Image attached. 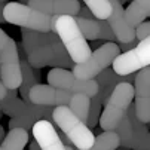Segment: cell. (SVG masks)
Wrapping results in <instances>:
<instances>
[{
  "instance_id": "obj_26",
  "label": "cell",
  "mask_w": 150,
  "mask_h": 150,
  "mask_svg": "<svg viewBox=\"0 0 150 150\" xmlns=\"http://www.w3.org/2000/svg\"><path fill=\"white\" fill-rule=\"evenodd\" d=\"M135 34H137L138 40H143V39L149 37L150 36V21H149V23H144V21H143L140 25H137L135 27Z\"/></svg>"
},
{
  "instance_id": "obj_15",
  "label": "cell",
  "mask_w": 150,
  "mask_h": 150,
  "mask_svg": "<svg viewBox=\"0 0 150 150\" xmlns=\"http://www.w3.org/2000/svg\"><path fill=\"white\" fill-rule=\"evenodd\" d=\"M39 104H27L23 98L16 97V89H8V94L3 100H0V112L11 116V117H18L27 115L33 110H36Z\"/></svg>"
},
{
  "instance_id": "obj_30",
  "label": "cell",
  "mask_w": 150,
  "mask_h": 150,
  "mask_svg": "<svg viewBox=\"0 0 150 150\" xmlns=\"http://www.w3.org/2000/svg\"><path fill=\"white\" fill-rule=\"evenodd\" d=\"M59 138L62 140V143H64V144H66V146H67V144H73V143H71V140H70V138H69V137H67L66 134H64L62 131L59 132Z\"/></svg>"
},
{
  "instance_id": "obj_7",
  "label": "cell",
  "mask_w": 150,
  "mask_h": 150,
  "mask_svg": "<svg viewBox=\"0 0 150 150\" xmlns=\"http://www.w3.org/2000/svg\"><path fill=\"white\" fill-rule=\"evenodd\" d=\"M120 48L115 42H107V43L101 45L95 52H92L88 59L83 62H77L73 66V74L79 79L85 80H92L95 79L103 70L110 67L116 57L119 55Z\"/></svg>"
},
{
  "instance_id": "obj_27",
  "label": "cell",
  "mask_w": 150,
  "mask_h": 150,
  "mask_svg": "<svg viewBox=\"0 0 150 150\" xmlns=\"http://www.w3.org/2000/svg\"><path fill=\"white\" fill-rule=\"evenodd\" d=\"M77 15H79V16H83V18H91V19H94V18H95V15L91 12V9H89L88 6H82Z\"/></svg>"
},
{
  "instance_id": "obj_37",
  "label": "cell",
  "mask_w": 150,
  "mask_h": 150,
  "mask_svg": "<svg viewBox=\"0 0 150 150\" xmlns=\"http://www.w3.org/2000/svg\"><path fill=\"white\" fill-rule=\"evenodd\" d=\"M24 2H28V0H24Z\"/></svg>"
},
{
  "instance_id": "obj_25",
  "label": "cell",
  "mask_w": 150,
  "mask_h": 150,
  "mask_svg": "<svg viewBox=\"0 0 150 150\" xmlns=\"http://www.w3.org/2000/svg\"><path fill=\"white\" fill-rule=\"evenodd\" d=\"M100 39L109 40V42H115L116 40V36H115L110 24L107 23V19H100Z\"/></svg>"
},
{
  "instance_id": "obj_19",
  "label": "cell",
  "mask_w": 150,
  "mask_h": 150,
  "mask_svg": "<svg viewBox=\"0 0 150 150\" xmlns=\"http://www.w3.org/2000/svg\"><path fill=\"white\" fill-rule=\"evenodd\" d=\"M69 107L71 112L82 119L83 122H86L89 117V109H91V97L85 94H73L71 100L69 103Z\"/></svg>"
},
{
  "instance_id": "obj_31",
  "label": "cell",
  "mask_w": 150,
  "mask_h": 150,
  "mask_svg": "<svg viewBox=\"0 0 150 150\" xmlns=\"http://www.w3.org/2000/svg\"><path fill=\"white\" fill-rule=\"evenodd\" d=\"M3 2H5V0H0V23H6V19H5V16H3V9H5Z\"/></svg>"
},
{
  "instance_id": "obj_11",
  "label": "cell",
  "mask_w": 150,
  "mask_h": 150,
  "mask_svg": "<svg viewBox=\"0 0 150 150\" xmlns=\"http://www.w3.org/2000/svg\"><path fill=\"white\" fill-rule=\"evenodd\" d=\"M71 92L64 91L59 88H55L52 85H42V83H36L30 91V101L33 104H39V105H51V107H57V105H69L70 100H71Z\"/></svg>"
},
{
  "instance_id": "obj_34",
  "label": "cell",
  "mask_w": 150,
  "mask_h": 150,
  "mask_svg": "<svg viewBox=\"0 0 150 150\" xmlns=\"http://www.w3.org/2000/svg\"><path fill=\"white\" fill-rule=\"evenodd\" d=\"M116 150H129V149H126V147H122V146H119Z\"/></svg>"
},
{
  "instance_id": "obj_29",
  "label": "cell",
  "mask_w": 150,
  "mask_h": 150,
  "mask_svg": "<svg viewBox=\"0 0 150 150\" xmlns=\"http://www.w3.org/2000/svg\"><path fill=\"white\" fill-rule=\"evenodd\" d=\"M6 94H8V88L3 85V82L0 80V100H3L6 97Z\"/></svg>"
},
{
  "instance_id": "obj_14",
  "label": "cell",
  "mask_w": 150,
  "mask_h": 150,
  "mask_svg": "<svg viewBox=\"0 0 150 150\" xmlns=\"http://www.w3.org/2000/svg\"><path fill=\"white\" fill-rule=\"evenodd\" d=\"M27 5L48 15H73L80 11V0H28Z\"/></svg>"
},
{
  "instance_id": "obj_13",
  "label": "cell",
  "mask_w": 150,
  "mask_h": 150,
  "mask_svg": "<svg viewBox=\"0 0 150 150\" xmlns=\"http://www.w3.org/2000/svg\"><path fill=\"white\" fill-rule=\"evenodd\" d=\"M34 140L39 143L42 150H67L66 144L59 138V134L54 128L51 120L40 119L31 128Z\"/></svg>"
},
{
  "instance_id": "obj_16",
  "label": "cell",
  "mask_w": 150,
  "mask_h": 150,
  "mask_svg": "<svg viewBox=\"0 0 150 150\" xmlns=\"http://www.w3.org/2000/svg\"><path fill=\"white\" fill-rule=\"evenodd\" d=\"M128 116L132 125V150H150V131L147 129L146 122L138 119L135 105L131 103L128 109Z\"/></svg>"
},
{
  "instance_id": "obj_17",
  "label": "cell",
  "mask_w": 150,
  "mask_h": 150,
  "mask_svg": "<svg viewBox=\"0 0 150 150\" xmlns=\"http://www.w3.org/2000/svg\"><path fill=\"white\" fill-rule=\"evenodd\" d=\"M125 15L132 27L140 25L146 18L150 16V0H132L125 9Z\"/></svg>"
},
{
  "instance_id": "obj_21",
  "label": "cell",
  "mask_w": 150,
  "mask_h": 150,
  "mask_svg": "<svg viewBox=\"0 0 150 150\" xmlns=\"http://www.w3.org/2000/svg\"><path fill=\"white\" fill-rule=\"evenodd\" d=\"M76 23L79 25V28L82 30L83 36L86 37L88 40H97L100 39V19L94 18H83V16H79L76 15Z\"/></svg>"
},
{
  "instance_id": "obj_6",
  "label": "cell",
  "mask_w": 150,
  "mask_h": 150,
  "mask_svg": "<svg viewBox=\"0 0 150 150\" xmlns=\"http://www.w3.org/2000/svg\"><path fill=\"white\" fill-rule=\"evenodd\" d=\"M3 16L6 23L18 25L21 28H30L36 31H51V15L43 13L30 5L19 2H11L5 5Z\"/></svg>"
},
{
  "instance_id": "obj_3",
  "label": "cell",
  "mask_w": 150,
  "mask_h": 150,
  "mask_svg": "<svg viewBox=\"0 0 150 150\" xmlns=\"http://www.w3.org/2000/svg\"><path fill=\"white\" fill-rule=\"evenodd\" d=\"M52 117H54V123L71 140V143L76 149L88 150L92 147L95 137L91 131V128L88 126L86 122L79 119L71 112V109L69 105L54 107Z\"/></svg>"
},
{
  "instance_id": "obj_32",
  "label": "cell",
  "mask_w": 150,
  "mask_h": 150,
  "mask_svg": "<svg viewBox=\"0 0 150 150\" xmlns=\"http://www.w3.org/2000/svg\"><path fill=\"white\" fill-rule=\"evenodd\" d=\"M28 150H42V147H40V146H39V143L34 140V141H31V143H30Z\"/></svg>"
},
{
  "instance_id": "obj_33",
  "label": "cell",
  "mask_w": 150,
  "mask_h": 150,
  "mask_svg": "<svg viewBox=\"0 0 150 150\" xmlns=\"http://www.w3.org/2000/svg\"><path fill=\"white\" fill-rule=\"evenodd\" d=\"M5 140V129H3V126L0 125V143H2Z\"/></svg>"
},
{
  "instance_id": "obj_1",
  "label": "cell",
  "mask_w": 150,
  "mask_h": 150,
  "mask_svg": "<svg viewBox=\"0 0 150 150\" xmlns=\"http://www.w3.org/2000/svg\"><path fill=\"white\" fill-rule=\"evenodd\" d=\"M23 46L27 54V59L33 69L52 67H71V57L64 48L59 36L55 31H36L30 28H21Z\"/></svg>"
},
{
  "instance_id": "obj_18",
  "label": "cell",
  "mask_w": 150,
  "mask_h": 150,
  "mask_svg": "<svg viewBox=\"0 0 150 150\" xmlns=\"http://www.w3.org/2000/svg\"><path fill=\"white\" fill-rule=\"evenodd\" d=\"M28 143V132L24 128H12L5 135V140L0 144V150H24Z\"/></svg>"
},
{
  "instance_id": "obj_9",
  "label": "cell",
  "mask_w": 150,
  "mask_h": 150,
  "mask_svg": "<svg viewBox=\"0 0 150 150\" xmlns=\"http://www.w3.org/2000/svg\"><path fill=\"white\" fill-rule=\"evenodd\" d=\"M48 83L55 88L69 91L71 94H85L94 97L98 92V83L95 79L92 80L79 79L73 74V71L64 67H54L48 73Z\"/></svg>"
},
{
  "instance_id": "obj_35",
  "label": "cell",
  "mask_w": 150,
  "mask_h": 150,
  "mask_svg": "<svg viewBox=\"0 0 150 150\" xmlns=\"http://www.w3.org/2000/svg\"><path fill=\"white\" fill-rule=\"evenodd\" d=\"M66 149H67V150H74V149L71 147V144H67V146H66Z\"/></svg>"
},
{
  "instance_id": "obj_5",
  "label": "cell",
  "mask_w": 150,
  "mask_h": 150,
  "mask_svg": "<svg viewBox=\"0 0 150 150\" xmlns=\"http://www.w3.org/2000/svg\"><path fill=\"white\" fill-rule=\"evenodd\" d=\"M0 80L8 89H18L23 83L19 49L13 39L0 28Z\"/></svg>"
},
{
  "instance_id": "obj_23",
  "label": "cell",
  "mask_w": 150,
  "mask_h": 150,
  "mask_svg": "<svg viewBox=\"0 0 150 150\" xmlns=\"http://www.w3.org/2000/svg\"><path fill=\"white\" fill-rule=\"evenodd\" d=\"M117 134H119V138H120V146L122 147H126V149H131L132 147V125H131V119L129 116H125L120 123L117 125V128L115 129Z\"/></svg>"
},
{
  "instance_id": "obj_20",
  "label": "cell",
  "mask_w": 150,
  "mask_h": 150,
  "mask_svg": "<svg viewBox=\"0 0 150 150\" xmlns=\"http://www.w3.org/2000/svg\"><path fill=\"white\" fill-rule=\"evenodd\" d=\"M120 146V138L116 131H104L98 137H95V141L91 149L88 150H116ZM80 150V149H76Z\"/></svg>"
},
{
  "instance_id": "obj_4",
  "label": "cell",
  "mask_w": 150,
  "mask_h": 150,
  "mask_svg": "<svg viewBox=\"0 0 150 150\" xmlns=\"http://www.w3.org/2000/svg\"><path fill=\"white\" fill-rule=\"evenodd\" d=\"M135 97V88L129 82L117 83L109 101L104 104V110L100 117V126L103 131H115L120 120L128 115V109Z\"/></svg>"
},
{
  "instance_id": "obj_10",
  "label": "cell",
  "mask_w": 150,
  "mask_h": 150,
  "mask_svg": "<svg viewBox=\"0 0 150 150\" xmlns=\"http://www.w3.org/2000/svg\"><path fill=\"white\" fill-rule=\"evenodd\" d=\"M135 112L138 119L149 123L150 122V66L137 71L135 80Z\"/></svg>"
},
{
  "instance_id": "obj_8",
  "label": "cell",
  "mask_w": 150,
  "mask_h": 150,
  "mask_svg": "<svg viewBox=\"0 0 150 150\" xmlns=\"http://www.w3.org/2000/svg\"><path fill=\"white\" fill-rule=\"evenodd\" d=\"M113 70L119 76H128L150 66V36L138 40L137 46L119 54L113 61Z\"/></svg>"
},
{
  "instance_id": "obj_24",
  "label": "cell",
  "mask_w": 150,
  "mask_h": 150,
  "mask_svg": "<svg viewBox=\"0 0 150 150\" xmlns=\"http://www.w3.org/2000/svg\"><path fill=\"white\" fill-rule=\"evenodd\" d=\"M104 101L101 98V95L97 92L94 97H91V109H89V117L86 120L88 126L89 128H94L98 122H100V117H101V107H103Z\"/></svg>"
},
{
  "instance_id": "obj_36",
  "label": "cell",
  "mask_w": 150,
  "mask_h": 150,
  "mask_svg": "<svg viewBox=\"0 0 150 150\" xmlns=\"http://www.w3.org/2000/svg\"><path fill=\"white\" fill-rule=\"evenodd\" d=\"M119 2H120V3H122V5H123V3H125V2H126V0H119Z\"/></svg>"
},
{
  "instance_id": "obj_22",
  "label": "cell",
  "mask_w": 150,
  "mask_h": 150,
  "mask_svg": "<svg viewBox=\"0 0 150 150\" xmlns=\"http://www.w3.org/2000/svg\"><path fill=\"white\" fill-rule=\"evenodd\" d=\"M83 3L91 9L97 19H107L112 13L110 0H83Z\"/></svg>"
},
{
  "instance_id": "obj_2",
  "label": "cell",
  "mask_w": 150,
  "mask_h": 150,
  "mask_svg": "<svg viewBox=\"0 0 150 150\" xmlns=\"http://www.w3.org/2000/svg\"><path fill=\"white\" fill-rule=\"evenodd\" d=\"M51 31H55L59 36V40L74 64L83 62L92 54L91 46L88 45V39L83 36L73 15H52Z\"/></svg>"
},
{
  "instance_id": "obj_12",
  "label": "cell",
  "mask_w": 150,
  "mask_h": 150,
  "mask_svg": "<svg viewBox=\"0 0 150 150\" xmlns=\"http://www.w3.org/2000/svg\"><path fill=\"white\" fill-rule=\"evenodd\" d=\"M110 3H112V13L107 18V23L110 24V27L116 36V40L119 43H128V42L135 40L137 39L135 27H132L128 23L122 3L119 0H110Z\"/></svg>"
},
{
  "instance_id": "obj_28",
  "label": "cell",
  "mask_w": 150,
  "mask_h": 150,
  "mask_svg": "<svg viewBox=\"0 0 150 150\" xmlns=\"http://www.w3.org/2000/svg\"><path fill=\"white\" fill-rule=\"evenodd\" d=\"M137 43H138V39H135V40H132V42H128V43H119V48H120V51L126 52V51L132 49L134 46H137Z\"/></svg>"
}]
</instances>
